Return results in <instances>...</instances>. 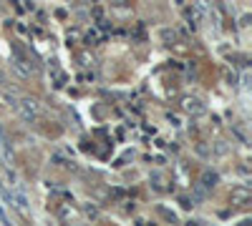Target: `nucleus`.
Here are the masks:
<instances>
[{
    "label": "nucleus",
    "instance_id": "nucleus-5",
    "mask_svg": "<svg viewBox=\"0 0 252 226\" xmlns=\"http://www.w3.org/2000/svg\"><path fill=\"white\" fill-rule=\"evenodd\" d=\"M232 199H234V201H247V199H250V191L240 189V191H234V193H232Z\"/></svg>",
    "mask_w": 252,
    "mask_h": 226
},
{
    "label": "nucleus",
    "instance_id": "nucleus-7",
    "mask_svg": "<svg viewBox=\"0 0 252 226\" xmlns=\"http://www.w3.org/2000/svg\"><path fill=\"white\" fill-rule=\"evenodd\" d=\"M0 143H3V126H0Z\"/></svg>",
    "mask_w": 252,
    "mask_h": 226
},
{
    "label": "nucleus",
    "instance_id": "nucleus-1",
    "mask_svg": "<svg viewBox=\"0 0 252 226\" xmlns=\"http://www.w3.org/2000/svg\"><path fill=\"white\" fill-rule=\"evenodd\" d=\"M16 108L20 111V116L25 121H36L38 113H40V105H38L36 98H20V103H16Z\"/></svg>",
    "mask_w": 252,
    "mask_h": 226
},
{
    "label": "nucleus",
    "instance_id": "nucleus-4",
    "mask_svg": "<svg viewBox=\"0 0 252 226\" xmlns=\"http://www.w3.org/2000/svg\"><path fill=\"white\" fill-rule=\"evenodd\" d=\"M202 181H204V186L210 189V186H214V181H217V174H210V171H207V174L202 176Z\"/></svg>",
    "mask_w": 252,
    "mask_h": 226
},
{
    "label": "nucleus",
    "instance_id": "nucleus-3",
    "mask_svg": "<svg viewBox=\"0 0 252 226\" xmlns=\"http://www.w3.org/2000/svg\"><path fill=\"white\" fill-rule=\"evenodd\" d=\"M8 199H10V204H13V206H16V209L20 211V214H25V211H28V199H25L23 193L13 191V193H8Z\"/></svg>",
    "mask_w": 252,
    "mask_h": 226
},
{
    "label": "nucleus",
    "instance_id": "nucleus-2",
    "mask_svg": "<svg viewBox=\"0 0 252 226\" xmlns=\"http://www.w3.org/2000/svg\"><path fill=\"white\" fill-rule=\"evenodd\" d=\"M182 108H184L187 113H192V116L204 113V105H202L199 98H184V101H182Z\"/></svg>",
    "mask_w": 252,
    "mask_h": 226
},
{
    "label": "nucleus",
    "instance_id": "nucleus-6",
    "mask_svg": "<svg viewBox=\"0 0 252 226\" xmlns=\"http://www.w3.org/2000/svg\"><path fill=\"white\" fill-rule=\"evenodd\" d=\"M8 219H5V214H3V211H0V224H5Z\"/></svg>",
    "mask_w": 252,
    "mask_h": 226
}]
</instances>
